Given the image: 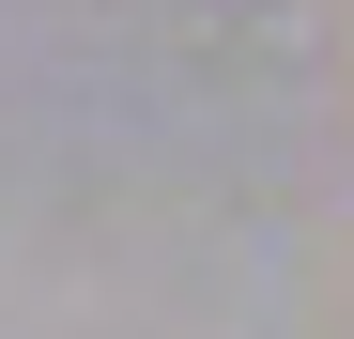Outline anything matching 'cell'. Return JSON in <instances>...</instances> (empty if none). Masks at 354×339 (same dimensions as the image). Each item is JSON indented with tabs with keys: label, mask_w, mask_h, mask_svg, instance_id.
<instances>
[]
</instances>
